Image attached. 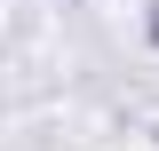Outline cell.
Returning <instances> with one entry per match:
<instances>
[{
  "label": "cell",
  "mask_w": 159,
  "mask_h": 151,
  "mask_svg": "<svg viewBox=\"0 0 159 151\" xmlns=\"http://www.w3.org/2000/svg\"><path fill=\"white\" fill-rule=\"evenodd\" d=\"M143 48L159 56V0H143Z\"/></svg>",
  "instance_id": "1"
},
{
  "label": "cell",
  "mask_w": 159,
  "mask_h": 151,
  "mask_svg": "<svg viewBox=\"0 0 159 151\" xmlns=\"http://www.w3.org/2000/svg\"><path fill=\"white\" fill-rule=\"evenodd\" d=\"M64 8H80V0H64Z\"/></svg>",
  "instance_id": "2"
},
{
  "label": "cell",
  "mask_w": 159,
  "mask_h": 151,
  "mask_svg": "<svg viewBox=\"0 0 159 151\" xmlns=\"http://www.w3.org/2000/svg\"><path fill=\"white\" fill-rule=\"evenodd\" d=\"M151 143H159V127H151Z\"/></svg>",
  "instance_id": "3"
}]
</instances>
